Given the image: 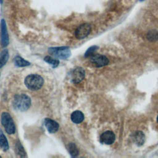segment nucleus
Wrapping results in <instances>:
<instances>
[{
  "label": "nucleus",
  "instance_id": "4be33fe9",
  "mask_svg": "<svg viewBox=\"0 0 158 158\" xmlns=\"http://www.w3.org/2000/svg\"><path fill=\"white\" fill-rule=\"evenodd\" d=\"M157 122H158V115H157Z\"/></svg>",
  "mask_w": 158,
  "mask_h": 158
},
{
  "label": "nucleus",
  "instance_id": "7ed1b4c3",
  "mask_svg": "<svg viewBox=\"0 0 158 158\" xmlns=\"http://www.w3.org/2000/svg\"><path fill=\"white\" fill-rule=\"evenodd\" d=\"M48 52L54 57L62 60H66L71 56V51L68 46L49 48Z\"/></svg>",
  "mask_w": 158,
  "mask_h": 158
},
{
  "label": "nucleus",
  "instance_id": "dca6fc26",
  "mask_svg": "<svg viewBox=\"0 0 158 158\" xmlns=\"http://www.w3.org/2000/svg\"><path fill=\"white\" fill-rule=\"evenodd\" d=\"M15 151L16 153L20 157H27L26 152L25 149H23V147L21 144V143L19 141H17L15 144Z\"/></svg>",
  "mask_w": 158,
  "mask_h": 158
},
{
  "label": "nucleus",
  "instance_id": "f8f14e48",
  "mask_svg": "<svg viewBox=\"0 0 158 158\" xmlns=\"http://www.w3.org/2000/svg\"><path fill=\"white\" fill-rule=\"evenodd\" d=\"M14 63L15 66L19 67H26L30 65V62L25 60L24 59H23L20 56H16L14 59Z\"/></svg>",
  "mask_w": 158,
  "mask_h": 158
},
{
  "label": "nucleus",
  "instance_id": "39448f33",
  "mask_svg": "<svg viewBox=\"0 0 158 158\" xmlns=\"http://www.w3.org/2000/svg\"><path fill=\"white\" fill-rule=\"evenodd\" d=\"M91 27L88 23H83L80 25L76 30L75 35L77 39L81 40L86 38L91 32Z\"/></svg>",
  "mask_w": 158,
  "mask_h": 158
},
{
  "label": "nucleus",
  "instance_id": "4468645a",
  "mask_svg": "<svg viewBox=\"0 0 158 158\" xmlns=\"http://www.w3.org/2000/svg\"><path fill=\"white\" fill-rule=\"evenodd\" d=\"M134 140L136 142V144L138 146L142 145L145 141L144 135L140 131H138L135 132L134 134Z\"/></svg>",
  "mask_w": 158,
  "mask_h": 158
},
{
  "label": "nucleus",
  "instance_id": "a211bd4d",
  "mask_svg": "<svg viewBox=\"0 0 158 158\" xmlns=\"http://www.w3.org/2000/svg\"><path fill=\"white\" fill-rule=\"evenodd\" d=\"M44 60L49 64L53 68H56L57 67L59 64V60L58 59H53L51 57L49 56H46L44 58Z\"/></svg>",
  "mask_w": 158,
  "mask_h": 158
},
{
  "label": "nucleus",
  "instance_id": "ddd939ff",
  "mask_svg": "<svg viewBox=\"0 0 158 158\" xmlns=\"http://www.w3.org/2000/svg\"><path fill=\"white\" fill-rule=\"evenodd\" d=\"M9 57V54L7 49H4L0 52V69L7 63Z\"/></svg>",
  "mask_w": 158,
  "mask_h": 158
},
{
  "label": "nucleus",
  "instance_id": "423d86ee",
  "mask_svg": "<svg viewBox=\"0 0 158 158\" xmlns=\"http://www.w3.org/2000/svg\"><path fill=\"white\" fill-rule=\"evenodd\" d=\"M90 62L96 67H101L108 64L109 59L104 55L93 54L90 56Z\"/></svg>",
  "mask_w": 158,
  "mask_h": 158
},
{
  "label": "nucleus",
  "instance_id": "aec40b11",
  "mask_svg": "<svg viewBox=\"0 0 158 158\" xmlns=\"http://www.w3.org/2000/svg\"><path fill=\"white\" fill-rule=\"evenodd\" d=\"M98 49V46H93L90 48H89L87 51H86V52L85 53V57H90L91 56H92L93 54H94V52Z\"/></svg>",
  "mask_w": 158,
  "mask_h": 158
},
{
  "label": "nucleus",
  "instance_id": "6ab92c4d",
  "mask_svg": "<svg viewBox=\"0 0 158 158\" xmlns=\"http://www.w3.org/2000/svg\"><path fill=\"white\" fill-rule=\"evenodd\" d=\"M147 39L150 41H155L158 40V32L156 30H150L147 34Z\"/></svg>",
  "mask_w": 158,
  "mask_h": 158
},
{
  "label": "nucleus",
  "instance_id": "0eeeda50",
  "mask_svg": "<svg viewBox=\"0 0 158 158\" xmlns=\"http://www.w3.org/2000/svg\"><path fill=\"white\" fill-rule=\"evenodd\" d=\"M9 43V35L7 31L6 22L4 19L1 22V43L2 48L6 47Z\"/></svg>",
  "mask_w": 158,
  "mask_h": 158
},
{
  "label": "nucleus",
  "instance_id": "f3484780",
  "mask_svg": "<svg viewBox=\"0 0 158 158\" xmlns=\"http://www.w3.org/2000/svg\"><path fill=\"white\" fill-rule=\"evenodd\" d=\"M68 149H69V152L70 153V154L75 157L78 156L79 154V151L77 147V146L73 143H70L69 146H68Z\"/></svg>",
  "mask_w": 158,
  "mask_h": 158
},
{
  "label": "nucleus",
  "instance_id": "9d476101",
  "mask_svg": "<svg viewBox=\"0 0 158 158\" xmlns=\"http://www.w3.org/2000/svg\"><path fill=\"white\" fill-rule=\"evenodd\" d=\"M44 125L48 131L49 133H56L59 127V123L56 122V121L49 118H46L44 120Z\"/></svg>",
  "mask_w": 158,
  "mask_h": 158
},
{
  "label": "nucleus",
  "instance_id": "f03ea898",
  "mask_svg": "<svg viewBox=\"0 0 158 158\" xmlns=\"http://www.w3.org/2000/svg\"><path fill=\"white\" fill-rule=\"evenodd\" d=\"M24 83L29 89L36 91L43 86L44 80L42 77L38 74H30L25 78Z\"/></svg>",
  "mask_w": 158,
  "mask_h": 158
},
{
  "label": "nucleus",
  "instance_id": "5701e85b",
  "mask_svg": "<svg viewBox=\"0 0 158 158\" xmlns=\"http://www.w3.org/2000/svg\"><path fill=\"white\" fill-rule=\"evenodd\" d=\"M1 157V156H0V157Z\"/></svg>",
  "mask_w": 158,
  "mask_h": 158
},
{
  "label": "nucleus",
  "instance_id": "f257e3e1",
  "mask_svg": "<svg viewBox=\"0 0 158 158\" xmlns=\"http://www.w3.org/2000/svg\"><path fill=\"white\" fill-rule=\"evenodd\" d=\"M31 105L30 98L25 94H19L14 96L13 106L16 110L23 112L29 109Z\"/></svg>",
  "mask_w": 158,
  "mask_h": 158
},
{
  "label": "nucleus",
  "instance_id": "6e6552de",
  "mask_svg": "<svg viewBox=\"0 0 158 158\" xmlns=\"http://www.w3.org/2000/svg\"><path fill=\"white\" fill-rule=\"evenodd\" d=\"M85 70L80 67H77L72 72V81L73 83H80L85 78Z\"/></svg>",
  "mask_w": 158,
  "mask_h": 158
},
{
  "label": "nucleus",
  "instance_id": "412c9836",
  "mask_svg": "<svg viewBox=\"0 0 158 158\" xmlns=\"http://www.w3.org/2000/svg\"><path fill=\"white\" fill-rule=\"evenodd\" d=\"M0 3H1V4L2 3V0H0Z\"/></svg>",
  "mask_w": 158,
  "mask_h": 158
},
{
  "label": "nucleus",
  "instance_id": "b1692460",
  "mask_svg": "<svg viewBox=\"0 0 158 158\" xmlns=\"http://www.w3.org/2000/svg\"><path fill=\"white\" fill-rule=\"evenodd\" d=\"M140 1H143V0H140Z\"/></svg>",
  "mask_w": 158,
  "mask_h": 158
},
{
  "label": "nucleus",
  "instance_id": "9b49d317",
  "mask_svg": "<svg viewBox=\"0 0 158 158\" xmlns=\"http://www.w3.org/2000/svg\"><path fill=\"white\" fill-rule=\"evenodd\" d=\"M84 120V115L80 110H75L71 114V120L77 124L80 123Z\"/></svg>",
  "mask_w": 158,
  "mask_h": 158
},
{
  "label": "nucleus",
  "instance_id": "20e7f679",
  "mask_svg": "<svg viewBox=\"0 0 158 158\" xmlns=\"http://www.w3.org/2000/svg\"><path fill=\"white\" fill-rule=\"evenodd\" d=\"M1 123L4 126L6 131L9 135L14 134L15 132V126L10 115L7 112H3L1 114Z\"/></svg>",
  "mask_w": 158,
  "mask_h": 158
},
{
  "label": "nucleus",
  "instance_id": "1a4fd4ad",
  "mask_svg": "<svg viewBox=\"0 0 158 158\" xmlns=\"http://www.w3.org/2000/svg\"><path fill=\"white\" fill-rule=\"evenodd\" d=\"M115 139V134L111 131H106L100 136V142L105 144H112Z\"/></svg>",
  "mask_w": 158,
  "mask_h": 158
},
{
  "label": "nucleus",
  "instance_id": "2eb2a0df",
  "mask_svg": "<svg viewBox=\"0 0 158 158\" xmlns=\"http://www.w3.org/2000/svg\"><path fill=\"white\" fill-rule=\"evenodd\" d=\"M0 146L5 151L9 149L8 141L1 129H0Z\"/></svg>",
  "mask_w": 158,
  "mask_h": 158
}]
</instances>
